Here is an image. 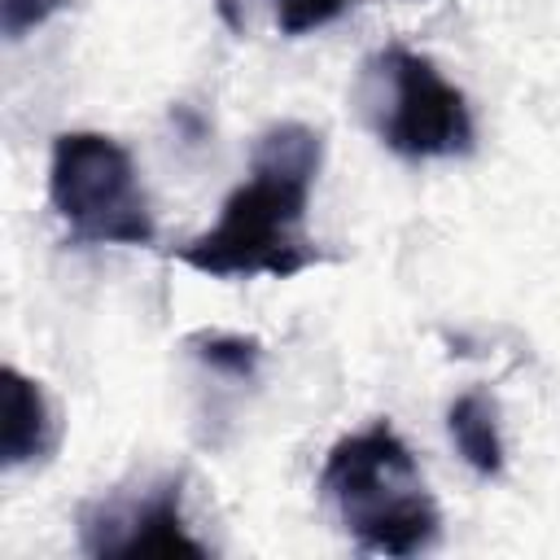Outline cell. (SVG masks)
Returning a JSON list of instances; mask_svg holds the SVG:
<instances>
[{
  "label": "cell",
  "mask_w": 560,
  "mask_h": 560,
  "mask_svg": "<svg viewBox=\"0 0 560 560\" xmlns=\"http://www.w3.org/2000/svg\"><path fill=\"white\" fill-rule=\"evenodd\" d=\"M350 9H354V0H271V22H276L280 35L298 39L306 31H319V26L337 22Z\"/></svg>",
  "instance_id": "obj_9"
},
{
  "label": "cell",
  "mask_w": 560,
  "mask_h": 560,
  "mask_svg": "<svg viewBox=\"0 0 560 560\" xmlns=\"http://www.w3.org/2000/svg\"><path fill=\"white\" fill-rule=\"evenodd\" d=\"M446 429L455 451L477 477H499L503 472V438H499V407L486 389H468L451 402Z\"/></svg>",
  "instance_id": "obj_7"
},
{
  "label": "cell",
  "mask_w": 560,
  "mask_h": 560,
  "mask_svg": "<svg viewBox=\"0 0 560 560\" xmlns=\"http://www.w3.org/2000/svg\"><path fill=\"white\" fill-rule=\"evenodd\" d=\"M66 0H0V31L9 39H22L39 22H48Z\"/></svg>",
  "instance_id": "obj_10"
},
{
  "label": "cell",
  "mask_w": 560,
  "mask_h": 560,
  "mask_svg": "<svg viewBox=\"0 0 560 560\" xmlns=\"http://www.w3.org/2000/svg\"><path fill=\"white\" fill-rule=\"evenodd\" d=\"M363 101L385 149L402 158H459L472 149V114L455 83L442 70L389 44L363 66Z\"/></svg>",
  "instance_id": "obj_4"
},
{
  "label": "cell",
  "mask_w": 560,
  "mask_h": 560,
  "mask_svg": "<svg viewBox=\"0 0 560 560\" xmlns=\"http://www.w3.org/2000/svg\"><path fill=\"white\" fill-rule=\"evenodd\" d=\"M79 529L92 556H206V547L184 529L179 481L153 486L140 503H88Z\"/></svg>",
  "instance_id": "obj_5"
},
{
  "label": "cell",
  "mask_w": 560,
  "mask_h": 560,
  "mask_svg": "<svg viewBox=\"0 0 560 560\" xmlns=\"http://www.w3.org/2000/svg\"><path fill=\"white\" fill-rule=\"evenodd\" d=\"M188 346L210 372L232 376V381H249L258 372V359H262V346L254 337H236V332H201Z\"/></svg>",
  "instance_id": "obj_8"
},
{
  "label": "cell",
  "mask_w": 560,
  "mask_h": 560,
  "mask_svg": "<svg viewBox=\"0 0 560 560\" xmlns=\"http://www.w3.org/2000/svg\"><path fill=\"white\" fill-rule=\"evenodd\" d=\"M52 451V411L39 381L4 368V420H0V459L4 468L35 464Z\"/></svg>",
  "instance_id": "obj_6"
},
{
  "label": "cell",
  "mask_w": 560,
  "mask_h": 560,
  "mask_svg": "<svg viewBox=\"0 0 560 560\" xmlns=\"http://www.w3.org/2000/svg\"><path fill=\"white\" fill-rule=\"evenodd\" d=\"M48 201L83 245H153V210L131 153L101 131H61L48 162Z\"/></svg>",
  "instance_id": "obj_3"
},
{
  "label": "cell",
  "mask_w": 560,
  "mask_h": 560,
  "mask_svg": "<svg viewBox=\"0 0 560 560\" xmlns=\"http://www.w3.org/2000/svg\"><path fill=\"white\" fill-rule=\"evenodd\" d=\"M324 162V136L306 122H271L249 153V179L232 188L210 232L175 249L201 276H276L289 280L319 262L306 236V206Z\"/></svg>",
  "instance_id": "obj_1"
},
{
  "label": "cell",
  "mask_w": 560,
  "mask_h": 560,
  "mask_svg": "<svg viewBox=\"0 0 560 560\" xmlns=\"http://www.w3.org/2000/svg\"><path fill=\"white\" fill-rule=\"evenodd\" d=\"M319 490L363 551L416 556L438 538V503L416 468V455L385 420L341 438L328 451Z\"/></svg>",
  "instance_id": "obj_2"
}]
</instances>
